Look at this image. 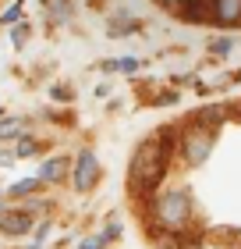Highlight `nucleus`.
I'll use <instances>...</instances> for the list:
<instances>
[{
  "label": "nucleus",
  "mask_w": 241,
  "mask_h": 249,
  "mask_svg": "<svg viewBox=\"0 0 241 249\" xmlns=\"http://www.w3.org/2000/svg\"><path fill=\"white\" fill-rule=\"evenodd\" d=\"M29 128V118H0V142H4V139H15V135H21V132H25Z\"/></svg>",
  "instance_id": "1a4fd4ad"
},
{
  "label": "nucleus",
  "mask_w": 241,
  "mask_h": 249,
  "mask_svg": "<svg viewBox=\"0 0 241 249\" xmlns=\"http://www.w3.org/2000/svg\"><path fill=\"white\" fill-rule=\"evenodd\" d=\"M181 18H185V21H206V18H213L209 0H188V4L181 7Z\"/></svg>",
  "instance_id": "6e6552de"
},
{
  "label": "nucleus",
  "mask_w": 241,
  "mask_h": 249,
  "mask_svg": "<svg viewBox=\"0 0 241 249\" xmlns=\"http://www.w3.org/2000/svg\"><path fill=\"white\" fill-rule=\"evenodd\" d=\"M11 43H15V47H25V43H29V25H25V21H18V25L11 29Z\"/></svg>",
  "instance_id": "f8f14e48"
},
{
  "label": "nucleus",
  "mask_w": 241,
  "mask_h": 249,
  "mask_svg": "<svg viewBox=\"0 0 241 249\" xmlns=\"http://www.w3.org/2000/svg\"><path fill=\"white\" fill-rule=\"evenodd\" d=\"M156 217H160V224H163L167 231H181V228L188 224V217H192V199H188V192H181V189L163 192V196L156 199Z\"/></svg>",
  "instance_id": "f03ea898"
},
{
  "label": "nucleus",
  "mask_w": 241,
  "mask_h": 249,
  "mask_svg": "<svg viewBox=\"0 0 241 249\" xmlns=\"http://www.w3.org/2000/svg\"><path fill=\"white\" fill-rule=\"evenodd\" d=\"M67 167H71V160L67 157H50V160H43V167H39V182L43 185H53V182H64L67 178Z\"/></svg>",
  "instance_id": "39448f33"
},
{
  "label": "nucleus",
  "mask_w": 241,
  "mask_h": 249,
  "mask_svg": "<svg viewBox=\"0 0 241 249\" xmlns=\"http://www.w3.org/2000/svg\"><path fill=\"white\" fill-rule=\"evenodd\" d=\"M71 182H75L78 192H89V189L99 182V160H96L93 150H82V153H78L75 171H71Z\"/></svg>",
  "instance_id": "20e7f679"
},
{
  "label": "nucleus",
  "mask_w": 241,
  "mask_h": 249,
  "mask_svg": "<svg viewBox=\"0 0 241 249\" xmlns=\"http://www.w3.org/2000/svg\"><path fill=\"white\" fill-rule=\"evenodd\" d=\"M231 47H234L231 39H213V43H209V50H213V53H227Z\"/></svg>",
  "instance_id": "2eb2a0df"
},
{
  "label": "nucleus",
  "mask_w": 241,
  "mask_h": 249,
  "mask_svg": "<svg viewBox=\"0 0 241 249\" xmlns=\"http://www.w3.org/2000/svg\"><path fill=\"white\" fill-rule=\"evenodd\" d=\"M103 246H107V239H103V235H96V239H85L78 249H103Z\"/></svg>",
  "instance_id": "dca6fc26"
},
{
  "label": "nucleus",
  "mask_w": 241,
  "mask_h": 249,
  "mask_svg": "<svg viewBox=\"0 0 241 249\" xmlns=\"http://www.w3.org/2000/svg\"><path fill=\"white\" fill-rule=\"evenodd\" d=\"M32 228V217L25 210H0V231L4 235H21Z\"/></svg>",
  "instance_id": "0eeeda50"
},
{
  "label": "nucleus",
  "mask_w": 241,
  "mask_h": 249,
  "mask_svg": "<svg viewBox=\"0 0 241 249\" xmlns=\"http://www.w3.org/2000/svg\"><path fill=\"white\" fill-rule=\"evenodd\" d=\"M11 160H18V157H15V150H0V167H7Z\"/></svg>",
  "instance_id": "f3484780"
},
{
  "label": "nucleus",
  "mask_w": 241,
  "mask_h": 249,
  "mask_svg": "<svg viewBox=\"0 0 241 249\" xmlns=\"http://www.w3.org/2000/svg\"><path fill=\"white\" fill-rule=\"evenodd\" d=\"M39 185H43L39 178H21L18 185H11V189H7V196H11V199H21V196H29V192H36Z\"/></svg>",
  "instance_id": "9d476101"
},
{
  "label": "nucleus",
  "mask_w": 241,
  "mask_h": 249,
  "mask_svg": "<svg viewBox=\"0 0 241 249\" xmlns=\"http://www.w3.org/2000/svg\"><path fill=\"white\" fill-rule=\"evenodd\" d=\"M209 11H213V21H220V25L241 21V0H209Z\"/></svg>",
  "instance_id": "423d86ee"
},
{
  "label": "nucleus",
  "mask_w": 241,
  "mask_h": 249,
  "mask_svg": "<svg viewBox=\"0 0 241 249\" xmlns=\"http://www.w3.org/2000/svg\"><path fill=\"white\" fill-rule=\"evenodd\" d=\"M139 57H124V61H117V64H107V71H139Z\"/></svg>",
  "instance_id": "ddd939ff"
},
{
  "label": "nucleus",
  "mask_w": 241,
  "mask_h": 249,
  "mask_svg": "<svg viewBox=\"0 0 241 249\" xmlns=\"http://www.w3.org/2000/svg\"><path fill=\"white\" fill-rule=\"evenodd\" d=\"M167 157H170V142L167 135H156V139H145L131 157V189L149 192L156 189V182L167 171Z\"/></svg>",
  "instance_id": "f257e3e1"
},
{
  "label": "nucleus",
  "mask_w": 241,
  "mask_h": 249,
  "mask_svg": "<svg viewBox=\"0 0 241 249\" xmlns=\"http://www.w3.org/2000/svg\"><path fill=\"white\" fill-rule=\"evenodd\" d=\"M39 153V142L32 139V135H18V146H15V157L21 160V157H36Z\"/></svg>",
  "instance_id": "9b49d317"
},
{
  "label": "nucleus",
  "mask_w": 241,
  "mask_h": 249,
  "mask_svg": "<svg viewBox=\"0 0 241 249\" xmlns=\"http://www.w3.org/2000/svg\"><path fill=\"white\" fill-rule=\"evenodd\" d=\"M15 18H21V0H18V4H11V7L4 11V15H0V21H4V25H11Z\"/></svg>",
  "instance_id": "4468645a"
},
{
  "label": "nucleus",
  "mask_w": 241,
  "mask_h": 249,
  "mask_svg": "<svg viewBox=\"0 0 241 249\" xmlns=\"http://www.w3.org/2000/svg\"><path fill=\"white\" fill-rule=\"evenodd\" d=\"M213 153V128L209 124H192V128L181 135V157H185L188 167H199L209 160Z\"/></svg>",
  "instance_id": "7ed1b4c3"
}]
</instances>
